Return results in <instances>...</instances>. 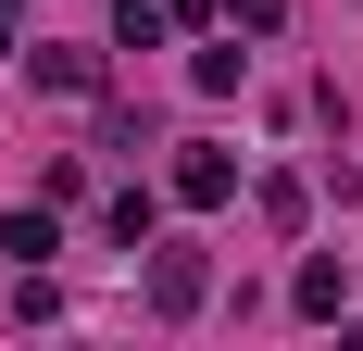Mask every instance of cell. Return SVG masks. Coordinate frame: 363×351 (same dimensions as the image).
<instances>
[{"mask_svg": "<svg viewBox=\"0 0 363 351\" xmlns=\"http://www.w3.org/2000/svg\"><path fill=\"white\" fill-rule=\"evenodd\" d=\"M201 301H213V264H201L188 239H163V251H150V314H163V326H188Z\"/></svg>", "mask_w": 363, "mask_h": 351, "instance_id": "6da1fadb", "label": "cell"}, {"mask_svg": "<svg viewBox=\"0 0 363 351\" xmlns=\"http://www.w3.org/2000/svg\"><path fill=\"white\" fill-rule=\"evenodd\" d=\"M163 188H176L188 213H225V201H238V151H225V139H188V151H176V176H163Z\"/></svg>", "mask_w": 363, "mask_h": 351, "instance_id": "7a4b0ae2", "label": "cell"}, {"mask_svg": "<svg viewBox=\"0 0 363 351\" xmlns=\"http://www.w3.org/2000/svg\"><path fill=\"white\" fill-rule=\"evenodd\" d=\"M101 50H38V88H63V101H101Z\"/></svg>", "mask_w": 363, "mask_h": 351, "instance_id": "3957f363", "label": "cell"}, {"mask_svg": "<svg viewBox=\"0 0 363 351\" xmlns=\"http://www.w3.org/2000/svg\"><path fill=\"white\" fill-rule=\"evenodd\" d=\"M163 38H176V0H125L113 13V50H163Z\"/></svg>", "mask_w": 363, "mask_h": 351, "instance_id": "277c9868", "label": "cell"}, {"mask_svg": "<svg viewBox=\"0 0 363 351\" xmlns=\"http://www.w3.org/2000/svg\"><path fill=\"white\" fill-rule=\"evenodd\" d=\"M338 288H351V276H338V251H313V264H301V276H289V301H301V314H313V326H326V314H338Z\"/></svg>", "mask_w": 363, "mask_h": 351, "instance_id": "5b68a950", "label": "cell"}, {"mask_svg": "<svg viewBox=\"0 0 363 351\" xmlns=\"http://www.w3.org/2000/svg\"><path fill=\"white\" fill-rule=\"evenodd\" d=\"M238 75H251V50H188V88H201V101H225Z\"/></svg>", "mask_w": 363, "mask_h": 351, "instance_id": "8992f818", "label": "cell"}, {"mask_svg": "<svg viewBox=\"0 0 363 351\" xmlns=\"http://www.w3.org/2000/svg\"><path fill=\"white\" fill-rule=\"evenodd\" d=\"M0 251H26V264H50V251H63V239H50V201H38V213H0Z\"/></svg>", "mask_w": 363, "mask_h": 351, "instance_id": "52a82bcc", "label": "cell"}, {"mask_svg": "<svg viewBox=\"0 0 363 351\" xmlns=\"http://www.w3.org/2000/svg\"><path fill=\"white\" fill-rule=\"evenodd\" d=\"M150 213H163L150 188H113V239H125V251H150Z\"/></svg>", "mask_w": 363, "mask_h": 351, "instance_id": "ba28073f", "label": "cell"}, {"mask_svg": "<svg viewBox=\"0 0 363 351\" xmlns=\"http://www.w3.org/2000/svg\"><path fill=\"white\" fill-rule=\"evenodd\" d=\"M213 13H225V26H251V38H276V26H289V0H213Z\"/></svg>", "mask_w": 363, "mask_h": 351, "instance_id": "9c48e42d", "label": "cell"}, {"mask_svg": "<svg viewBox=\"0 0 363 351\" xmlns=\"http://www.w3.org/2000/svg\"><path fill=\"white\" fill-rule=\"evenodd\" d=\"M0 63H13V0H0Z\"/></svg>", "mask_w": 363, "mask_h": 351, "instance_id": "30bf717a", "label": "cell"}]
</instances>
